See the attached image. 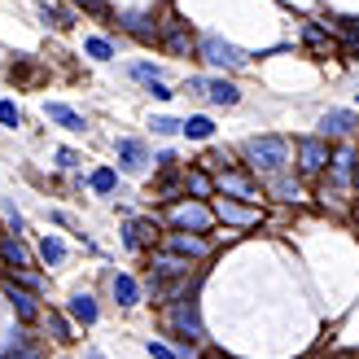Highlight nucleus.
Returning <instances> with one entry per match:
<instances>
[{
	"label": "nucleus",
	"mask_w": 359,
	"mask_h": 359,
	"mask_svg": "<svg viewBox=\"0 0 359 359\" xmlns=\"http://www.w3.org/2000/svg\"><path fill=\"white\" fill-rule=\"evenodd\" d=\"M128 75H132V79H140V83H163V79H158V66H149V62H136Z\"/></svg>",
	"instance_id": "nucleus-31"
},
{
	"label": "nucleus",
	"mask_w": 359,
	"mask_h": 359,
	"mask_svg": "<svg viewBox=\"0 0 359 359\" xmlns=\"http://www.w3.org/2000/svg\"><path fill=\"white\" fill-rule=\"evenodd\" d=\"M215 219L237 224V228H255V224H259V210H255V206L232 202V197H219V202H215Z\"/></svg>",
	"instance_id": "nucleus-7"
},
{
	"label": "nucleus",
	"mask_w": 359,
	"mask_h": 359,
	"mask_svg": "<svg viewBox=\"0 0 359 359\" xmlns=\"http://www.w3.org/2000/svg\"><path fill=\"white\" fill-rule=\"evenodd\" d=\"M325 163H329V145H325V140H302V145H298V167L302 171H307V175H316V171H325Z\"/></svg>",
	"instance_id": "nucleus-11"
},
{
	"label": "nucleus",
	"mask_w": 359,
	"mask_h": 359,
	"mask_svg": "<svg viewBox=\"0 0 359 359\" xmlns=\"http://www.w3.org/2000/svg\"><path fill=\"white\" fill-rule=\"evenodd\" d=\"M123 27H128L136 40H154V27H149L145 13H123Z\"/></svg>",
	"instance_id": "nucleus-23"
},
{
	"label": "nucleus",
	"mask_w": 359,
	"mask_h": 359,
	"mask_svg": "<svg viewBox=\"0 0 359 359\" xmlns=\"http://www.w3.org/2000/svg\"><path fill=\"white\" fill-rule=\"evenodd\" d=\"M149 355H154V359H180V351H171V346H163V342H149Z\"/></svg>",
	"instance_id": "nucleus-35"
},
{
	"label": "nucleus",
	"mask_w": 359,
	"mask_h": 359,
	"mask_svg": "<svg viewBox=\"0 0 359 359\" xmlns=\"http://www.w3.org/2000/svg\"><path fill=\"white\" fill-rule=\"evenodd\" d=\"M75 5H83L88 13H105V0H75Z\"/></svg>",
	"instance_id": "nucleus-37"
},
{
	"label": "nucleus",
	"mask_w": 359,
	"mask_h": 359,
	"mask_svg": "<svg viewBox=\"0 0 359 359\" xmlns=\"http://www.w3.org/2000/svg\"><path fill=\"white\" fill-rule=\"evenodd\" d=\"M245 158L255 171H267V175H280L290 167V140L285 136H255L245 140Z\"/></svg>",
	"instance_id": "nucleus-1"
},
{
	"label": "nucleus",
	"mask_w": 359,
	"mask_h": 359,
	"mask_svg": "<svg viewBox=\"0 0 359 359\" xmlns=\"http://www.w3.org/2000/svg\"><path fill=\"white\" fill-rule=\"evenodd\" d=\"M272 193L285 197V202H294V197H298V184H294L290 175H272Z\"/></svg>",
	"instance_id": "nucleus-29"
},
{
	"label": "nucleus",
	"mask_w": 359,
	"mask_h": 359,
	"mask_svg": "<svg viewBox=\"0 0 359 359\" xmlns=\"http://www.w3.org/2000/svg\"><path fill=\"white\" fill-rule=\"evenodd\" d=\"M149 93H154L158 101H167V97H175V93H171V88H167V83H149Z\"/></svg>",
	"instance_id": "nucleus-38"
},
{
	"label": "nucleus",
	"mask_w": 359,
	"mask_h": 359,
	"mask_svg": "<svg viewBox=\"0 0 359 359\" xmlns=\"http://www.w3.org/2000/svg\"><path fill=\"white\" fill-rule=\"evenodd\" d=\"M219 359H228V355H219Z\"/></svg>",
	"instance_id": "nucleus-41"
},
{
	"label": "nucleus",
	"mask_w": 359,
	"mask_h": 359,
	"mask_svg": "<svg viewBox=\"0 0 359 359\" xmlns=\"http://www.w3.org/2000/svg\"><path fill=\"white\" fill-rule=\"evenodd\" d=\"M180 132H184L189 140H210L215 136V123L206 114H193V118H184V128H180Z\"/></svg>",
	"instance_id": "nucleus-20"
},
{
	"label": "nucleus",
	"mask_w": 359,
	"mask_h": 359,
	"mask_svg": "<svg viewBox=\"0 0 359 359\" xmlns=\"http://www.w3.org/2000/svg\"><path fill=\"white\" fill-rule=\"evenodd\" d=\"M302 35H307V48H311V53H320V57H325V53H329V35L320 31L316 22H307V31H302Z\"/></svg>",
	"instance_id": "nucleus-27"
},
{
	"label": "nucleus",
	"mask_w": 359,
	"mask_h": 359,
	"mask_svg": "<svg viewBox=\"0 0 359 359\" xmlns=\"http://www.w3.org/2000/svg\"><path fill=\"white\" fill-rule=\"evenodd\" d=\"M114 184H118V175H114L110 167H101V171H93V189H97V193H114Z\"/></svg>",
	"instance_id": "nucleus-30"
},
{
	"label": "nucleus",
	"mask_w": 359,
	"mask_h": 359,
	"mask_svg": "<svg viewBox=\"0 0 359 359\" xmlns=\"http://www.w3.org/2000/svg\"><path fill=\"white\" fill-rule=\"evenodd\" d=\"M83 48H88V53H93V57H97V62H110V57H114V44H110V40H105V35H93V40H88Z\"/></svg>",
	"instance_id": "nucleus-28"
},
{
	"label": "nucleus",
	"mask_w": 359,
	"mask_h": 359,
	"mask_svg": "<svg viewBox=\"0 0 359 359\" xmlns=\"http://www.w3.org/2000/svg\"><path fill=\"white\" fill-rule=\"evenodd\" d=\"M0 123H5V128H18V123H22V114H18L13 101H0Z\"/></svg>",
	"instance_id": "nucleus-32"
},
{
	"label": "nucleus",
	"mask_w": 359,
	"mask_h": 359,
	"mask_svg": "<svg viewBox=\"0 0 359 359\" xmlns=\"http://www.w3.org/2000/svg\"><path fill=\"white\" fill-rule=\"evenodd\" d=\"M337 27H342V53L346 57H359V22L355 18H342Z\"/></svg>",
	"instance_id": "nucleus-22"
},
{
	"label": "nucleus",
	"mask_w": 359,
	"mask_h": 359,
	"mask_svg": "<svg viewBox=\"0 0 359 359\" xmlns=\"http://www.w3.org/2000/svg\"><path fill=\"white\" fill-rule=\"evenodd\" d=\"M110 294H114V302H118V307H136V302H140L136 280H132V276H123V272L110 280Z\"/></svg>",
	"instance_id": "nucleus-18"
},
{
	"label": "nucleus",
	"mask_w": 359,
	"mask_h": 359,
	"mask_svg": "<svg viewBox=\"0 0 359 359\" xmlns=\"http://www.w3.org/2000/svg\"><path fill=\"white\" fill-rule=\"evenodd\" d=\"M5 215H9V224H13V232H22V215H18V206H13V202H5Z\"/></svg>",
	"instance_id": "nucleus-36"
},
{
	"label": "nucleus",
	"mask_w": 359,
	"mask_h": 359,
	"mask_svg": "<svg viewBox=\"0 0 359 359\" xmlns=\"http://www.w3.org/2000/svg\"><path fill=\"white\" fill-rule=\"evenodd\" d=\"M149 276H154V280H189V259L175 255V250H154Z\"/></svg>",
	"instance_id": "nucleus-5"
},
{
	"label": "nucleus",
	"mask_w": 359,
	"mask_h": 359,
	"mask_svg": "<svg viewBox=\"0 0 359 359\" xmlns=\"http://www.w3.org/2000/svg\"><path fill=\"white\" fill-rule=\"evenodd\" d=\"M197 48H202V57H206L210 66H224V70H241V66L250 62L237 44L219 40V35H202V44H197Z\"/></svg>",
	"instance_id": "nucleus-3"
},
{
	"label": "nucleus",
	"mask_w": 359,
	"mask_h": 359,
	"mask_svg": "<svg viewBox=\"0 0 359 359\" xmlns=\"http://www.w3.org/2000/svg\"><path fill=\"white\" fill-rule=\"evenodd\" d=\"M44 329L53 333V342H70V325H66L57 311H48V316H44Z\"/></svg>",
	"instance_id": "nucleus-26"
},
{
	"label": "nucleus",
	"mask_w": 359,
	"mask_h": 359,
	"mask_svg": "<svg viewBox=\"0 0 359 359\" xmlns=\"http://www.w3.org/2000/svg\"><path fill=\"white\" fill-rule=\"evenodd\" d=\"M167 320H171V329L184 337V342H202V337H206L202 333V320H197V302H189V298H175Z\"/></svg>",
	"instance_id": "nucleus-4"
},
{
	"label": "nucleus",
	"mask_w": 359,
	"mask_h": 359,
	"mask_svg": "<svg viewBox=\"0 0 359 359\" xmlns=\"http://www.w3.org/2000/svg\"><path fill=\"white\" fill-rule=\"evenodd\" d=\"M355 128H359V118L351 110H329L325 118H320V132L325 136H351Z\"/></svg>",
	"instance_id": "nucleus-14"
},
{
	"label": "nucleus",
	"mask_w": 359,
	"mask_h": 359,
	"mask_svg": "<svg viewBox=\"0 0 359 359\" xmlns=\"http://www.w3.org/2000/svg\"><path fill=\"white\" fill-rule=\"evenodd\" d=\"M215 184L224 189V197H245V202H255V197H259V184H255V180L241 175V171H232V167H224Z\"/></svg>",
	"instance_id": "nucleus-8"
},
{
	"label": "nucleus",
	"mask_w": 359,
	"mask_h": 359,
	"mask_svg": "<svg viewBox=\"0 0 359 359\" xmlns=\"http://www.w3.org/2000/svg\"><path fill=\"white\" fill-rule=\"evenodd\" d=\"M184 88H189V93H193V97H206V79H189Z\"/></svg>",
	"instance_id": "nucleus-39"
},
{
	"label": "nucleus",
	"mask_w": 359,
	"mask_h": 359,
	"mask_svg": "<svg viewBox=\"0 0 359 359\" xmlns=\"http://www.w3.org/2000/svg\"><path fill=\"white\" fill-rule=\"evenodd\" d=\"M167 48L171 53H189L193 48V35L184 31V22H167Z\"/></svg>",
	"instance_id": "nucleus-21"
},
{
	"label": "nucleus",
	"mask_w": 359,
	"mask_h": 359,
	"mask_svg": "<svg viewBox=\"0 0 359 359\" xmlns=\"http://www.w3.org/2000/svg\"><path fill=\"white\" fill-rule=\"evenodd\" d=\"M206 97H210L215 105H237V101H241V88L228 83V79H206Z\"/></svg>",
	"instance_id": "nucleus-17"
},
{
	"label": "nucleus",
	"mask_w": 359,
	"mask_h": 359,
	"mask_svg": "<svg viewBox=\"0 0 359 359\" xmlns=\"http://www.w3.org/2000/svg\"><path fill=\"white\" fill-rule=\"evenodd\" d=\"M5 298L13 302V311L22 316V320H35V316H40V298H35V290H27V285L5 280Z\"/></svg>",
	"instance_id": "nucleus-10"
},
{
	"label": "nucleus",
	"mask_w": 359,
	"mask_h": 359,
	"mask_svg": "<svg viewBox=\"0 0 359 359\" xmlns=\"http://www.w3.org/2000/svg\"><path fill=\"white\" fill-rule=\"evenodd\" d=\"M70 316H75L79 325H97V298L93 294H75L70 298Z\"/></svg>",
	"instance_id": "nucleus-19"
},
{
	"label": "nucleus",
	"mask_w": 359,
	"mask_h": 359,
	"mask_svg": "<svg viewBox=\"0 0 359 359\" xmlns=\"http://www.w3.org/2000/svg\"><path fill=\"white\" fill-rule=\"evenodd\" d=\"M210 219H215V210L202 206V202H175V206L167 210V224H175L180 232H206Z\"/></svg>",
	"instance_id": "nucleus-2"
},
{
	"label": "nucleus",
	"mask_w": 359,
	"mask_h": 359,
	"mask_svg": "<svg viewBox=\"0 0 359 359\" xmlns=\"http://www.w3.org/2000/svg\"><path fill=\"white\" fill-rule=\"evenodd\" d=\"M114 149H118V167H123V171H145V167H149V149H145V140L123 136Z\"/></svg>",
	"instance_id": "nucleus-9"
},
{
	"label": "nucleus",
	"mask_w": 359,
	"mask_h": 359,
	"mask_svg": "<svg viewBox=\"0 0 359 359\" xmlns=\"http://www.w3.org/2000/svg\"><path fill=\"white\" fill-rule=\"evenodd\" d=\"M57 163H62L66 171H75V167H79V154H75V149H57Z\"/></svg>",
	"instance_id": "nucleus-34"
},
{
	"label": "nucleus",
	"mask_w": 359,
	"mask_h": 359,
	"mask_svg": "<svg viewBox=\"0 0 359 359\" xmlns=\"http://www.w3.org/2000/svg\"><path fill=\"white\" fill-rule=\"evenodd\" d=\"M154 232H158V224H149V219H128V228H123V245L145 250V245H154Z\"/></svg>",
	"instance_id": "nucleus-12"
},
{
	"label": "nucleus",
	"mask_w": 359,
	"mask_h": 359,
	"mask_svg": "<svg viewBox=\"0 0 359 359\" xmlns=\"http://www.w3.org/2000/svg\"><path fill=\"white\" fill-rule=\"evenodd\" d=\"M44 114L57 123V128H66V132H83V128H88L83 114H75V110H70V105H62V101H48V105H44Z\"/></svg>",
	"instance_id": "nucleus-16"
},
{
	"label": "nucleus",
	"mask_w": 359,
	"mask_h": 359,
	"mask_svg": "<svg viewBox=\"0 0 359 359\" xmlns=\"http://www.w3.org/2000/svg\"><path fill=\"white\" fill-rule=\"evenodd\" d=\"M40 259L57 267V263L66 259V245H62V237H44V241H40Z\"/></svg>",
	"instance_id": "nucleus-25"
},
{
	"label": "nucleus",
	"mask_w": 359,
	"mask_h": 359,
	"mask_svg": "<svg viewBox=\"0 0 359 359\" xmlns=\"http://www.w3.org/2000/svg\"><path fill=\"white\" fill-rule=\"evenodd\" d=\"M0 259L27 272V267H31V250H27V241L18 237V232H9V237H0Z\"/></svg>",
	"instance_id": "nucleus-13"
},
{
	"label": "nucleus",
	"mask_w": 359,
	"mask_h": 359,
	"mask_svg": "<svg viewBox=\"0 0 359 359\" xmlns=\"http://www.w3.org/2000/svg\"><path fill=\"white\" fill-rule=\"evenodd\" d=\"M167 250H175V255H184V259H202L206 255V241L197 237V232H171V241H167Z\"/></svg>",
	"instance_id": "nucleus-15"
},
{
	"label": "nucleus",
	"mask_w": 359,
	"mask_h": 359,
	"mask_svg": "<svg viewBox=\"0 0 359 359\" xmlns=\"http://www.w3.org/2000/svg\"><path fill=\"white\" fill-rule=\"evenodd\" d=\"M180 128H184V123H175V118H154V132L158 136H175Z\"/></svg>",
	"instance_id": "nucleus-33"
},
{
	"label": "nucleus",
	"mask_w": 359,
	"mask_h": 359,
	"mask_svg": "<svg viewBox=\"0 0 359 359\" xmlns=\"http://www.w3.org/2000/svg\"><path fill=\"white\" fill-rule=\"evenodd\" d=\"M355 184H359V167H355Z\"/></svg>",
	"instance_id": "nucleus-40"
},
{
	"label": "nucleus",
	"mask_w": 359,
	"mask_h": 359,
	"mask_svg": "<svg viewBox=\"0 0 359 359\" xmlns=\"http://www.w3.org/2000/svg\"><path fill=\"white\" fill-rule=\"evenodd\" d=\"M329 163H333V184L325 180V197H329V193L337 197V193L351 184V175H355V163H359V158H355V149H346V145H342V149L329 158Z\"/></svg>",
	"instance_id": "nucleus-6"
},
{
	"label": "nucleus",
	"mask_w": 359,
	"mask_h": 359,
	"mask_svg": "<svg viewBox=\"0 0 359 359\" xmlns=\"http://www.w3.org/2000/svg\"><path fill=\"white\" fill-rule=\"evenodd\" d=\"M184 189H189V193H197V197H210L215 180H210L206 171H189V175H184Z\"/></svg>",
	"instance_id": "nucleus-24"
}]
</instances>
